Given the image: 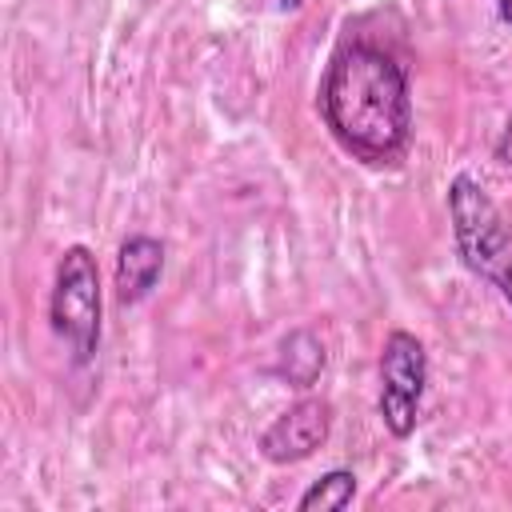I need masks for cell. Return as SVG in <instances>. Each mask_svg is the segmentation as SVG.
<instances>
[{"label":"cell","instance_id":"cell-1","mask_svg":"<svg viewBox=\"0 0 512 512\" xmlns=\"http://www.w3.org/2000/svg\"><path fill=\"white\" fill-rule=\"evenodd\" d=\"M320 120L332 140L368 168H388L412 140V84L404 64L372 44L344 40L316 88Z\"/></svg>","mask_w":512,"mask_h":512},{"label":"cell","instance_id":"cell-2","mask_svg":"<svg viewBox=\"0 0 512 512\" xmlns=\"http://www.w3.org/2000/svg\"><path fill=\"white\" fill-rule=\"evenodd\" d=\"M448 220H452V240L464 260V268L488 284L500 288V296L512 304V232L484 192L480 180L468 172L452 176L448 184Z\"/></svg>","mask_w":512,"mask_h":512},{"label":"cell","instance_id":"cell-3","mask_svg":"<svg viewBox=\"0 0 512 512\" xmlns=\"http://www.w3.org/2000/svg\"><path fill=\"white\" fill-rule=\"evenodd\" d=\"M100 268L92 248L68 244L52 272V296H48V320L52 332L64 340L72 364H92L100 352Z\"/></svg>","mask_w":512,"mask_h":512},{"label":"cell","instance_id":"cell-4","mask_svg":"<svg viewBox=\"0 0 512 512\" xmlns=\"http://www.w3.org/2000/svg\"><path fill=\"white\" fill-rule=\"evenodd\" d=\"M424 384H428V352L424 344L396 328L384 336L380 348V420L396 440H408L416 432L420 420V400H424Z\"/></svg>","mask_w":512,"mask_h":512},{"label":"cell","instance_id":"cell-5","mask_svg":"<svg viewBox=\"0 0 512 512\" xmlns=\"http://www.w3.org/2000/svg\"><path fill=\"white\" fill-rule=\"evenodd\" d=\"M332 432V404L328 400H296L284 408L264 432H260V456L272 464H296L308 460Z\"/></svg>","mask_w":512,"mask_h":512},{"label":"cell","instance_id":"cell-6","mask_svg":"<svg viewBox=\"0 0 512 512\" xmlns=\"http://www.w3.org/2000/svg\"><path fill=\"white\" fill-rule=\"evenodd\" d=\"M164 272V244L156 236H128L116 252V296L124 304H140L152 296Z\"/></svg>","mask_w":512,"mask_h":512},{"label":"cell","instance_id":"cell-7","mask_svg":"<svg viewBox=\"0 0 512 512\" xmlns=\"http://www.w3.org/2000/svg\"><path fill=\"white\" fill-rule=\"evenodd\" d=\"M352 496H356V476L348 472V468H332V472H324L320 480H312L304 492H300V500H296V508L300 512H340V508H348L352 504Z\"/></svg>","mask_w":512,"mask_h":512},{"label":"cell","instance_id":"cell-8","mask_svg":"<svg viewBox=\"0 0 512 512\" xmlns=\"http://www.w3.org/2000/svg\"><path fill=\"white\" fill-rule=\"evenodd\" d=\"M492 156H496V164L512 168V112H508V120H504V128H500V136H496V144H492Z\"/></svg>","mask_w":512,"mask_h":512},{"label":"cell","instance_id":"cell-9","mask_svg":"<svg viewBox=\"0 0 512 512\" xmlns=\"http://www.w3.org/2000/svg\"><path fill=\"white\" fill-rule=\"evenodd\" d=\"M492 4H496V16H500V20L512 28V0H492Z\"/></svg>","mask_w":512,"mask_h":512},{"label":"cell","instance_id":"cell-10","mask_svg":"<svg viewBox=\"0 0 512 512\" xmlns=\"http://www.w3.org/2000/svg\"><path fill=\"white\" fill-rule=\"evenodd\" d=\"M276 4H280V8H284V12H292V8H300V4H304V0H276Z\"/></svg>","mask_w":512,"mask_h":512}]
</instances>
